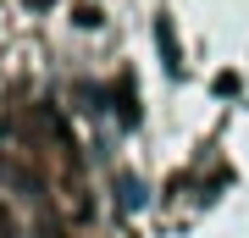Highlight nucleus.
<instances>
[{
	"label": "nucleus",
	"instance_id": "f257e3e1",
	"mask_svg": "<svg viewBox=\"0 0 249 238\" xmlns=\"http://www.w3.org/2000/svg\"><path fill=\"white\" fill-rule=\"evenodd\" d=\"M155 44H160V61H166V72H183V50H178L172 22H155Z\"/></svg>",
	"mask_w": 249,
	"mask_h": 238
},
{
	"label": "nucleus",
	"instance_id": "20e7f679",
	"mask_svg": "<svg viewBox=\"0 0 249 238\" xmlns=\"http://www.w3.org/2000/svg\"><path fill=\"white\" fill-rule=\"evenodd\" d=\"M72 22H78V28H100V6H78Z\"/></svg>",
	"mask_w": 249,
	"mask_h": 238
},
{
	"label": "nucleus",
	"instance_id": "0eeeda50",
	"mask_svg": "<svg viewBox=\"0 0 249 238\" xmlns=\"http://www.w3.org/2000/svg\"><path fill=\"white\" fill-rule=\"evenodd\" d=\"M22 6H34V11H45V6H55V0H22Z\"/></svg>",
	"mask_w": 249,
	"mask_h": 238
},
{
	"label": "nucleus",
	"instance_id": "39448f33",
	"mask_svg": "<svg viewBox=\"0 0 249 238\" xmlns=\"http://www.w3.org/2000/svg\"><path fill=\"white\" fill-rule=\"evenodd\" d=\"M216 94H238V72H222L216 78Z\"/></svg>",
	"mask_w": 249,
	"mask_h": 238
},
{
	"label": "nucleus",
	"instance_id": "423d86ee",
	"mask_svg": "<svg viewBox=\"0 0 249 238\" xmlns=\"http://www.w3.org/2000/svg\"><path fill=\"white\" fill-rule=\"evenodd\" d=\"M0 238H11V211L0 205Z\"/></svg>",
	"mask_w": 249,
	"mask_h": 238
},
{
	"label": "nucleus",
	"instance_id": "f03ea898",
	"mask_svg": "<svg viewBox=\"0 0 249 238\" xmlns=\"http://www.w3.org/2000/svg\"><path fill=\"white\" fill-rule=\"evenodd\" d=\"M116 116H122V128H139V94H133V78L116 83Z\"/></svg>",
	"mask_w": 249,
	"mask_h": 238
},
{
	"label": "nucleus",
	"instance_id": "7ed1b4c3",
	"mask_svg": "<svg viewBox=\"0 0 249 238\" xmlns=\"http://www.w3.org/2000/svg\"><path fill=\"white\" fill-rule=\"evenodd\" d=\"M139 205H144V183L122 177V211H139Z\"/></svg>",
	"mask_w": 249,
	"mask_h": 238
}]
</instances>
